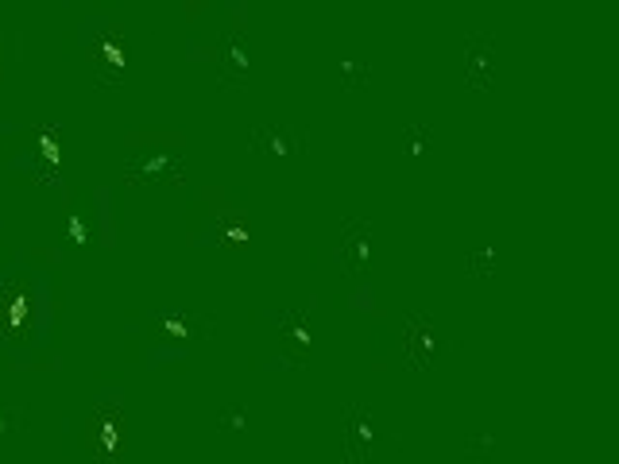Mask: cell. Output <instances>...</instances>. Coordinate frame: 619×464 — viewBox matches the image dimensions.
I'll return each instance as SVG.
<instances>
[{"mask_svg":"<svg viewBox=\"0 0 619 464\" xmlns=\"http://www.w3.org/2000/svg\"><path fill=\"white\" fill-rule=\"evenodd\" d=\"M403 345H407V356L418 372H426L434 364V352H438V333H434V321L426 318L422 310H414L407 318V329H403Z\"/></svg>","mask_w":619,"mask_h":464,"instance_id":"cell-1","label":"cell"},{"mask_svg":"<svg viewBox=\"0 0 619 464\" xmlns=\"http://www.w3.org/2000/svg\"><path fill=\"white\" fill-rule=\"evenodd\" d=\"M341 260L356 279L368 271V263H372V229H368L364 217H353L341 232Z\"/></svg>","mask_w":619,"mask_h":464,"instance_id":"cell-2","label":"cell"},{"mask_svg":"<svg viewBox=\"0 0 619 464\" xmlns=\"http://www.w3.org/2000/svg\"><path fill=\"white\" fill-rule=\"evenodd\" d=\"M372 437H376L372 434V414H368V406L364 403H356L353 410H349V418H345V434H341L349 461L364 464L372 457Z\"/></svg>","mask_w":619,"mask_h":464,"instance_id":"cell-3","label":"cell"},{"mask_svg":"<svg viewBox=\"0 0 619 464\" xmlns=\"http://www.w3.org/2000/svg\"><path fill=\"white\" fill-rule=\"evenodd\" d=\"M492 70H496V62H492V39L484 31H476L469 39V47H465V74L472 78V86L488 89L492 86Z\"/></svg>","mask_w":619,"mask_h":464,"instance_id":"cell-4","label":"cell"},{"mask_svg":"<svg viewBox=\"0 0 619 464\" xmlns=\"http://www.w3.org/2000/svg\"><path fill=\"white\" fill-rule=\"evenodd\" d=\"M221 70L233 78V82H244L248 78V47H244V35L240 31H225V43H221Z\"/></svg>","mask_w":619,"mask_h":464,"instance_id":"cell-5","label":"cell"},{"mask_svg":"<svg viewBox=\"0 0 619 464\" xmlns=\"http://www.w3.org/2000/svg\"><path fill=\"white\" fill-rule=\"evenodd\" d=\"M279 337L287 341L291 356L302 360V356L310 352V325H306V310H291L287 318L279 321Z\"/></svg>","mask_w":619,"mask_h":464,"instance_id":"cell-6","label":"cell"},{"mask_svg":"<svg viewBox=\"0 0 619 464\" xmlns=\"http://www.w3.org/2000/svg\"><path fill=\"white\" fill-rule=\"evenodd\" d=\"M136 178L140 182H151V178H178L182 167H178V155L171 151H155V155H144V159H136Z\"/></svg>","mask_w":619,"mask_h":464,"instance_id":"cell-7","label":"cell"},{"mask_svg":"<svg viewBox=\"0 0 619 464\" xmlns=\"http://www.w3.org/2000/svg\"><path fill=\"white\" fill-rule=\"evenodd\" d=\"M35 147H39V163H43V174L55 182L62 171V147H59V132L47 124L39 136H35Z\"/></svg>","mask_w":619,"mask_h":464,"instance_id":"cell-8","label":"cell"},{"mask_svg":"<svg viewBox=\"0 0 619 464\" xmlns=\"http://www.w3.org/2000/svg\"><path fill=\"white\" fill-rule=\"evenodd\" d=\"M97 58H101V74H105V82H117L120 74H124V47H120L117 39H101L97 43Z\"/></svg>","mask_w":619,"mask_h":464,"instance_id":"cell-9","label":"cell"},{"mask_svg":"<svg viewBox=\"0 0 619 464\" xmlns=\"http://www.w3.org/2000/svg\"><path fill=\"white\" fill-rule=\"evenodd\" d=\"M256 144L264 147L267 155H291V147H287V140H283V132H275L271 124H264V128L256 132Z\"/></svg>","mask_w":619,"mask_h":464,"instance_id":"cell-10","label":"cell"},{"mask_svg":"<svg viewBox=\"0 0 619 464\" xmlns=\"http://www.w3.org/2000/svg\"><path fill=\"white\" fill-rule=\"evenodd\" d=\"M97 441H101V449L105 453H117V441H120V430H117V422L105 414L101 418V426H97Z\"/></svg>","mask_w":619,"mask_h":464,"instance_id":"cell-11","label":"cell"},{"mask_svg":"<svg viewBox=\"0 0 619 464\" xmlns=\"http://www.w3.org/2000/svg\"><path fill=\"white\" fill-rule=\"evenodd\" d=\"M159 325H163V329H167L171 337H182V341H186V337L194 333V329H190V318H182V314H171V318H163Z\"/></svg>","mask_w":619,"mask_h":464,"instance_id":"cell-12","label":"cell"},{"mask_svg":"<svg viewBox=\"0 0 619 464\" xmlns=\"http://www.w3.org/2000/svg\"><path fill=\"white\" fill-rule=\"evenodd\" d=\"M24 318H28V294H16V298H12V310H8V325L20 329Z\"/></svg>","mask_w":619,"mask_h":464,"instance_id":"cell-13","label":"cell"},{"mask_svg":"<svg viewBox=\"0 0 619 464\" xmlns=\"http://www.w3.org/2000/svg\"><path fill=\"white\" fill-rule=\"evenodd\" d=\"M66 229H70V240H74V244H86V225H82V217H70Z\"/></svg>","mask_w":619,"mask_h":464,"instance_id":"cell-14","label":"cell"},{"mask_svg":"<svg viewBox=\"0 0 619 464\" xmlns=\"http://www.w3.org/2000/svg\"><path fill=\"white\" fill-rule=\"evenodd\" d=\"M422 144H426V132H422V128H414V132H411V151H414V155L422 151Z\"/></svg>","mask_w":619,"mask_h":464,"instance_id":"cell-15","label":"cell"},{"mask_svg":"<svg viewBox=\"0 0 619 464\" xmlns=\"http://www.w3.org/2000/svg\"><path fill=\"white\" fill-rule=\"evenodd\" d=\"M229 236H233V240H248V229H240V225H233V229H229Z\"/></svg>","mask_w":619,"mask_h":464,"instance_id":"cell-16","label":"cell"},{"mask_svg":"<svg viewBox=\"0 0 619 464\" xmlns=\"http://www.w3.org/2000/svg\"><path fill=\"white\" fill-rule=\"evenodd\" d=\"M4 430H8V422H4V414H0V434H4Z\"/></svg>","mask_w":619,"mask_h":464,"instance_id":"cell-17","label":"cell"}]
</instances>
